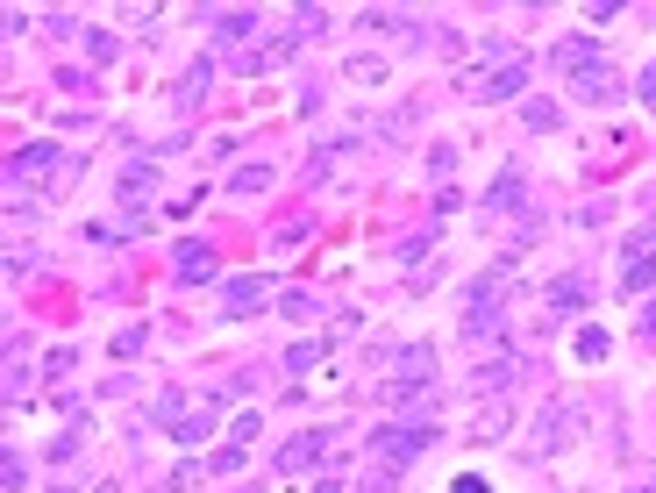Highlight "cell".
Instances as JSON below:
<instances>
[{
	"label": "cell",
	"mask_w": 656,
	"mask_h": 493,
	"mask_svg": "<svg viewBox=\"0 0 656 493\" xmlns=\"http://www.w3.org/2000/svg\"><path fill=\"white\" fill-rule=\"evenodd\" d=\"M378 400H386V408L435 415V351L429 343H407V351L392 357V372L378 379Z\"/></svg>",
	"instance_id": "1"
},
{
	"label": "cell",
	"mask_w": 656,
	"mask_h": 493,
	"mask_svg": "<svg viewBox=\"0 0 656 493\" xmlns=\"http://www.w3.org/2000/svg\"><path fill=\"white\" fill-rule=\"evenodd\" d=\"M349 79H357V86H378V79H386V65H378V57H349Z\"/></svg>",
	"instance_id": "26"
},
{
	"label": "cell",
	"mask_w": 656,
	"mask_h": 493,
	"mask_svg": "<svg viewBox=\"0 0 656 493\" xmlns=\"http://www.w3.org/2000/svg\"><path fill=\"white\" fill-rule=\"evenodd\" d=\"M606 351H614V336H606V329H578V357H585V365H600Z\"/></svg>",
	"instance_id": "24"
},
{
	"label": "cell",
	"mask_w": 656,
	"mask_h": 493,
	"mask_svg": "<svg viewBox=\"0 0 656 493\" xmlns=\"http://www.w3.org/2000/svg\"><path fill=\"white\" fill-rule=\"evenodd\" d=\"M86 57H94V65H108V57H115V36H108V29H86Z\"/></svg>",
	"instance_id": "25"
},
{
	"label": "cell",
	"mask_w": 656,
	"mask_h": 493,
	"mask_svg": "<svg viewBox=\"0 0 656 493\" xmlns=\"http://www.w3.org/2000/svg\"><path fill=\"white\" fill-rule=\"evenodd\" d=\"M207 86H215V65L201 57V65L186 72V94H179V100H186V108H201V100H207Z\"/></svg>",
	"instance_id": "23"
},
{
	"label": "cell",
	"mask_w": 656,
	"mask_h": 493,
	"mask_svg": "<svg viewBox=\"0 0 656 493\" xmlns=\"http://www.w3.org/2000/svg\"><path fill=\"white\" fill-rule=\"evenodd\" d=\"M578 429V408H563V400H549V408L536 415V451H563Z\"/></svg>",
	"instance_id": "12"
},
{
	"label": "cell",
	"mask_w": 656,
	"mask_h": 493,
	"mask_svg": "<svg viewBox=\"0 0 656 493\" xmlns=\"http://www.w3.org/2000/svg\"><path fill=\"white\" fill-rule=\"evenodd\" d=\"M201 437H215V415H179V429H172V443H186V451H193V443H201Z\"/></svg>",
	"instance_id": "21"
},
{
	"label": "cell",
	"mask_w": 656,
	"mask_h": 493,
	"mask_svg": "<svg viewBox=\"0 0 656 493\" xmlns=\"http://www.w3.org/2000/svg\"><path fill=\"white\" fill-rule=\"evenodd\" d=\"M514 379H521V357H514V351H507V357H493V365H478V394H485V386H493V400L507 394Z\"/></svg>",
	"instance_id": "16"
},
{
	"label": "cell",
	"mask_w": 656,
	"mask_h": 493,
	"mask_svg": "<svg viewBox=\"0 0 656 493\" xmlns=\"http://www.w3.org/2000/svg\"><path fill=\"white\" fill-rule=\"evenodd\" d=\"M143 336H150V329H121V336H115V357H136V351H143Z\"/></svg>",
	"instance_id": "30"
},
{
	"label": "cell",
	"mask_w": 656,
	"mask_h": 493,
	"mask_svg": "<svg viewBox=\"0 0 656 493\" xmlns=\"http://www.w3.org/2000/svg\"><path fill=\"white\" fill-rule=\"evenodd\" d=\"M571 94L585 100V108H614V100H621V72L606 65V57H592L585 72H571Z\"/></svg>",
	"instance_id": "7"
},
{
	"label": "cell",
	"mask_w": 656,
	"mask_h": 493,
	"mask_svg": "<svg viewBox=\"0 0 656 493\" xmlns=\"http://www.w3.org/2000/svg\"><path fill=\"white\" fill-rule=\"evenodd\" d=\"M308 229H314V215H293V222H279V229H271V244H300Z\"/></svg>",
	"instance_id": "27"
},
{
	"label": "cell",
	"mask_w": 656,
	"mask_h": 493,
	"mask_svg": "<svg viewBox=\"0 0 656 493\" xmlns=\"http://www.w3.org/2000/svg\"><path fill=\"white\" fill-rule=\"evenodd\" d=\"M207 29H215L222 51H250L243 36H257V14L250 8H207Z\"/></svg>",
	"instance_id": "11"
},
{
	"label": "cell",
	"mask_w": 656,
	"mask_h": 493,
	"mask_svg": "<svg viewBox=\"0 0 656 493\" xmlns=\"http://www.w3.org/2000/svg\"><path fill=\"white\" fill-rule=\"evenodd\" d=\"M499 429H507V400L478 408V422H471V443H499Z\"/></svg>",
	"instance_id": "19"
},
{
	"label": "cell",
	"mask_w": 656,
	"mask_h": 493,
	"mask_svg": "<svg viewBox=\"0 0 656 493\" xmlns=\"http://www.w3.org/2000/svg\"><path fill=\"white\" fill-rule=\"evenodd\" d=\"M0 480H8V493H22V480H29V465H22V451H8V458H0Z\"/></svg>",
	"instance_id": "29"
},
{
	"label": "cell",
	"mask_w": 656,
	"mask_h": 493,
	"mask_svg": "<svg viewBox=\"0 0 656 493\" xmlns=\"http://www.w3.org/2000/svg\"><path fill=\"white\" fill-rule=\"evenodd\" d=\"M179 415H186V394H179V386H164V394H158V408L143 415V429H164V437H172V429H179ZM143 429H136V437H143Z\"/></svg>",
	"instance_id": "15"
},
{
	"label": "cell",
	"mask_w": 656,
	"mask_h": 493,
	"mask_svg": "<svg viewBox=\"0 0 656 493\" xmlns=\"http://www.w3.org/2000/svg\"><path fill=\"white\" fill-rule=\"evenodd\" d=\"M314 493H349V486H343V472H322V480H314Z\"/></svg>",
	"instance_id": "33"
},
{
	"label": "cell",
	"mask_w": 656,
	"mask_h": 493,
	"mask_svg": "<svg viewBox=\"0 0 656 493\" xmlns=\"http://www.w3.org/2000/svg\"><path fill=\"white\" fill-rule=\"evenodd\" d=\"M514 207H528V172L521 164H507V172L493 179V193H485V215H514Z\"/></svg>",
	"instance_id": "13"
},
{
	"label": "cell",
	"mask_w": 656,
	"mask_h": 493,
	"mask_svg": "<svg viewBox=\"0 0 656 493\" xmlns=\"http://www.w3.org/2000/svg\"><path fill=\"white\" fill-rule=\"evenodd\" d=\"M143 201H158V164L136 158L129 172H121V215H143Z\"/></svg>",
	"instance_id": "14"
},
{
	"label": "cell",
	"mask_w": 656,
	"mask_h": 493,
	"mask_svg": "<svg viewBox=\"0 0 656 493\" xmlns=\"http://www.w3.org/2000/svg\"><path fill=\"white\" fill-rule=\"evenodd\" d=\"M429 172H435V179H450V172H456V151H450V143H442V151H429Z\"/></svg>",
	"instance_id": "31"
},
{
	"label": "cell",
	"mask_w": 656,
	"mask_h": 493,
	"mask_svg": "<svg viewBox=\"0 0 656 493\" xmlns=\"http://www.w3.org/2000/svg\"><path fill=\"white\" fill-rule=\"evenodd\" d=\"M507 287H514V258H499L493 265V279H478L471 287V301H464V336H499V315H507Z\"/></svg>",
	"instance_id": "5"
},
{
	"label": "cell",
	"mask_w": 656,
	"mask_h": 493,
	"mask_svg": "<svg viewBox=\"0 0 656 493\" xmlns=\"http://www.w3.org/2000/svg\"><path fill=\"white\" fill-rule=\"evenodd\" d=\"M265 186H271L265 164H236V172H228V193H265Z\"/></svg>",
	"instance_id": "22"
},
{
	"label": "cell",
	"mask_w": 656,
	"mask_h": 493,
	"mask_svg": "<svg viewBox=\"0 0 656 493\" xmlns=\"http://www.w3.org/2000/svg\"><path fill=\"white\" fill-rule=\"evenodd\" d=\"M521 115H528V129H557V100H528Z\"/></svg>",
	"instance_id": "28"
},
{
	"label": "cell",
	"mask_w": 656,
	"mask_h": 493,
	"mask_svg": "<svg viewBox=\"0 0 656 493\" xmlns=\"http://www.w3.org/2000/svg\"><path fill=\"white\" fill-rule=\"evenodd\" d=\"M8 179L14 186H65V179H79V151H57L51 137H36V143H22V151L8 158Z\"/></svg>",
	"instance_id": "4"
},
{
	"label": "cell",
	"mask_w": 656,
	"mask_h": 493,
	"mask_svg": "<svg viewBox=\"0 0 656 493\" xmlns=\"http://www.w3.org/2000/svg\"><path fill=\"white\" fill-rule=\"evenodd\" d=\"M314 365H329V336L293 343V351H286V372H314Z\"/></svg>",
	"instance_id": "18"
},
{
	"label": "cell",
	"mask_w": 656,
	"mask_h": 493,
	"mask_svg": "<svg viewBox=\"0 0 656 493\" xmlns=\"http://www.w3.org/2000/svg\"><path fill=\"white\" fill-rule=\"evenodd\" d=\"M643 336H656V293L643 301Z\"/></svg>",
	"instance_id": "35"
},
{
	"label": "cell",
	"mask_w": 656,
	"mask_h": 493,
	"mask_svg": "<svg viewBox=\"0 0 656 493\" xmlns=\"http://www.w3.org/2000/svg\"><path fill=\"white\" fill-rule=\"evenodd\" d=\"M485 57H493V72H464V79H456V94H464V100H514V94H521V86H528V57L521 51H514V43H485Z\"/></svg>",
	"instance_id": "2"
},
{
	"label": "cell",
	"mask_w": 656,
	"mask_h": 493,
	"mask_svg": "<svg viewBox=\"0 0 656 493\" xmlns=\"http://www.w3.org/2000/svg\"><path fill=\"white\" fill-rule=\"evenodd\" d=\"M172 279H179V287H207V279H222V258H215V244H179V258H172Z\"/></svg>",
	"instance_id": "10"
},
{
	"label": "cell",
	"mask_w": 656,
	"mask_h": 493,
	"mask_svg": "<svg viewBox=\"0 0 656 493\" xmlns=\"http://www.w3.org/2000/svg\"><path fill=\"white\" fill-rule=\"evenodd\" d=\"M335 437H343V429H308V437H293L279 451V472H308V465H329L335 458Z\"/></svg>",
	"instance_id": "8"
},
{
	"label": "cell",
	"mask_w": 656,
	"mask_h": 493,
	"mask_svg": "<svg viewBox=\"0 0 656 493\" xmlns=\"http://www.w3.org/2000/svg\"><path fill=\"white\" fill-rule=\"evenodd\" d=\"M435 443V415H407V422H386V429H372V458L386 472H407L421 451Z\"/></svg>",
	"instance_id": "3"
},
{
	"label": "cell",
	"mask_w": 656,
	"mask_h": 493,
	"mask_svg": "<svg viewBox=\"0 0 656 493\" xmlns=\"http://www.w3.org/2000/svg\"><path fill=\"white\" fill-rule=\"evenodd\" d=\"M549 57H557L563 72H585L592 57H600V43H592V36H563V43H557V51H549Z\"/></svg>",
	"instance_id": "17"
},
{
	"label": "cell",
	"mask_w": 656,
	"mask_h": 493,
	"mask_svg": "<svg viewBox=\"0 0 656 493\" xmlns=\"http://www.w3.org/2000/svg\"><path fill=\"white\" fill-rule=\"evenodd\" d=\"M86 437H94V422L79 415V422H65V437H51V458H57V465H65V458H79V443H86Z\"/></svg>",
	"instance_id": "20"
},
{
	"label": "cell",
	"mask_w": 656,
	"mask_h": 493,
	"mask_svg": "<svg viewBox=\"0 0 656 493\" xmlns=\"http://www.w3.org/2000/svg\"><path fill=\"white\" fill-rule=\"evenodd\" d=\"M265 301H271V279H265V272H243V279H228V287H222V315H228V322L257 315Z\"/></svg>",
	"instance_id": "9"
},
{
	"label": "cell",
	"mask_w": 656,
	"mask_h": 493,
	"mask_svg": "<svg viewBox=\"0 0 656 493\" xmlns=\"http://www.w3.org/2000/svg\"><path fill=\"white\" fill-rule=\"evenodd\" d=\"M656 279V222H635L621 244V293H643Z\"/></svg>",
	"instance_id": "6"
},
{
	"label": "cell",
	"mask_w": 656,
	"mask_h": 493,
	"mask_svg": "<svg viewBox=\"0 0 656 493\" xmlns=\"http://www.w3.org/2000/svg\"><path fill=\"white\" fill-rule=\"evenodd\" d=\"M643 100H656V57L643 65Z\"/></svg>",
	"instance_id": "34"
},
{
	"label": "cell",
	"mask_w": 656,
	"mask_h": 493,
	"mask_svg": "<svg viewBox=\"0 0 656 493\" xmlns=\"http://www.w3.org/2000/svg\"><path fill=\"white\" fill-rule=\"evenodd\" d=\"M450 493H493V486H485L478 472H456V480H450Z\"/></svg>",
	"instance_id": "32"
}]
</instances>
